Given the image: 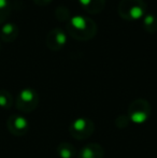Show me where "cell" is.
Instances as JSON below:
<instances>
[{
	"instance_id": "6da1fadb",
	"label": "cell",
	"mask_w": 157,
	"mask_h": 158,
	"mask_svg": "<svg viewBox=\"0 0 157 158\" xmlns=\"http://www.w3.org/2000/svg\"><path fill=\"white\" fill-rule=\"evenodd\" d=\"M66 30L68 35L76 41H89L96 37L98 26L90 17L74 15L66 24Z\"/></svg>"
},
{
	"instance_id": "7a4b0ae2",
	"label": "cell",
	"mask_w": 157,
	"mask_h": 158,
	"mask_svg": "<svg viewBox=\"0 0 157 158\" xmlns=\"http://www.w3.org/2000/svg\"><path fill=\"white\" fill-rule=\"evenodd\" d=\"M147 6L144 0H121L118 6V13L121 19L127 22L142 19L147 14Z\"/></svg>"
},
{
	"instance_id": "3957f363",
	"label": "cell",
	"mask_w": 157,
	"mask_h": 158,
	"mask_svg": "<svg viewBox=\"0 0 157 158\" xmlns=\"http://www.w3.org/2000/svg\"><path fill=\"white\" fill-rule=\"evenodd\" d=\"M151 112L152 109L150 102L143 98H139V99L134 100L128 106L127 115L130 122H132L136 125H142L150 119Z\"/></svg>"
},
{
	"instance_id": "277c9868",
	"label": "cell",
	"mask_w": 157,
	"mask_h": 158,
	"mask_svg": "<svg viewBox=\"0 0 157 158\" xmlns=\"http://www.w3.org/2000/svg\"><path fill=\"white\" fill-rule=\"evenodd\" d=\"M39 95L31 87L23 88L16 97V109L22 113H30L38 108Z\"/></svg>"
},
{
	"instance_id": "5b68a950",
	"label": "cell",
	"mask_w": 157,
	"mask_h": 158,
	"mask_svg": "<svg viewBox=\"0 0 157 158\" xmlns=\"http://www.w3.org/2000/svg\"><path fill=\"white\" fill-rule=\"evenodd\" d=\"M95 123L87 117H79L69 126V132L73 139L86 140L94 133Z\"/></svg>"
},
{
	"instance_id": "8992f818",
	"label": "cell",
	"mask_w": 157,
	"mask_h": 158,
	"mask_svg": "<svg viewBox=\"0 0 157 158\" xmlns=\"http://www.w3.org/2000/svg\"><path fill=\"white\" fill-rule=\"evenodd\" d=\"M6 128L11 135L15 137H23L29 130V122L24 115L13 114L6 121Z\"/></svg>"
},
{
	"instance_id": "52a82bcc",
	"label": "cell",
	"mask_w": 157,
	"mask_h": 158,
	"mask_svg": "<svg viewBox=\"0 0 157 158\" xmlns=\"http://www.w3.org/2000/svg\"><path fill=\"white\" fill-rule=\"evenodd\" d=\"M66 43H67V35L61 28H53L46 35L45 44L48 50L53 52H59L63 50Z\"/></svg>"
},
{
	"instance_id": "ba28073f",
	"label": "cell",
	"mask_w": 157,
	"mask_h": 158,
	"mask_svg": "<svg viewBox=\"0 0 157 158\" xmlns=\"http://www.w3.org/2000/svg\"><path fill=\"white\" fill-rule=\"evenodd\" d=\"M105 151L98 143H89L80 150L78 158H103Z\"/></svg>"
},
{
	"instance_id": "9c48e42d",
	"label": "cell",
	"mask_w": 157,
	"mask_h": 158,
	"mask_svg": "<svg viewBox=\"0 0 157 158\" xmlns=\"http://www.w3.org/2000/svg\"><path fill=\"white\" fill-rule=\"evenodd\" d=\"M19 29L16 24L14 23H6L2 25L0 29V39L6 43L14 42L19 37Z\"/></svg>"
},
{
	"instance_id": "30bf717a",
	"label": "cell",
	"mask_w": 157,
	"mask_h": 158,
	"mask_svg": "<svg viewBox=\"0 0 157 158\" xmlns=\"http://www.w3.org/2000/svg\"><path fill=\"white\" fill-rule=\"evenodd\" d=\"M82 9L88 14H99L105 10L107 0H79Z\"/></svg>"
},
{
	"instance_id": "8fae6325",
	"label": "cell",
	"mask_w": 157,
	"mask_h": 158,
	"mask_svg": "<svg viewBox=\"0 0 157 158\" xmlns=\"http://www.w3.org/2000/svg\"><path fill=\"white\" fill-rule=\"evenodd\" d=\"M59 158H74L76 155V150L73 144L69 142H61L56 148Z\"/></svg>"
},
{
	"instance_id": "7c38bea8",
	"label": "cell",
	"mask_w": 157,
	"mask_h": 158,
	"mask_svg": "<svg viewBox=\"0 0 157 158\" xmlns=\"http://www.w3.org/2000/svg\"><path fill=\"white\" fill-rule=\"evenodd\" d=\"M142 27L147 32L154 35L157 32V16L152 13L145 14L142 17Z\"/></svg>"
},
{
	"instance_id": "4fadbf2b",
	"label": "cell",
	"mask_w": 157,
	"mask_h": 158,
	"mask_svg": "<svg viewBox=\"0 0 157 158\" xmlns=\"http://www.w3.org/2000/svg\"><path fill=\"white\" fill-rule=\"evenodd\" d=\"M54 16L60 23H68L71 19V13L67 6H58L54 11Z\"/></svg>"
},
{
	"instance_id": "5bb4252c",
	"label": "cell",
	"mask_w": 157,
	"mask_h": 158,
	"mask_svg": "<svg viewBox=\"0 0 157 158\" xmlns=\"http://www.w3.org/2000/svg\"><path fill=\"white\" fill-rule=\"evenodd\" d=\"M13 106V96L6 89H0V108L11 109Z\"/></svg>"
},
{
	"instance_id": "9a60e30c",
	"label": "cell",
	"mask_w": 157,
	"mask_h": 158,
	"mask_svg": "<svg viewBox=\"0 0 157 158\" xmlns=\"http://www.w3.org/2000/svg\"><path fill=\"white\" fill-rule=\"evenodd\" d=\"M11 13V4L9 0H0V25L9 19Z\"/></svg>"
},
{
	"instance_id": "2e32d148",
	"label": "cell",
	"mask_w": 157,
	"mask_h": 158,
	"mask_svg": "<svg viewBox=\"0 0 157 158\" xmlns=\"http://www.w3.org/2000/svg\"><path fill=\"white\" fill-rule=\"evenodd\" d=\"M130 119L128 117V115H118L115 118V126L118 128H125V127L128 126Z\"/></svg>"
},
{
	"instance_id": "e0dca14e",
	"label": "cell",
	"mask_w": 157,
	"mask_h": 158,
	"mask_svg": "<svg viewBox=\"0 0 157 158\" xmlns=\"http://www.w3.org/2000/svg\"><path fill=\"white\" fill-rule=\"evenodd\" d=\"M32 1L35 2V4H37L39 6H45L51 3L52 0H32Z\"/></svg>"
}]
</instances>
